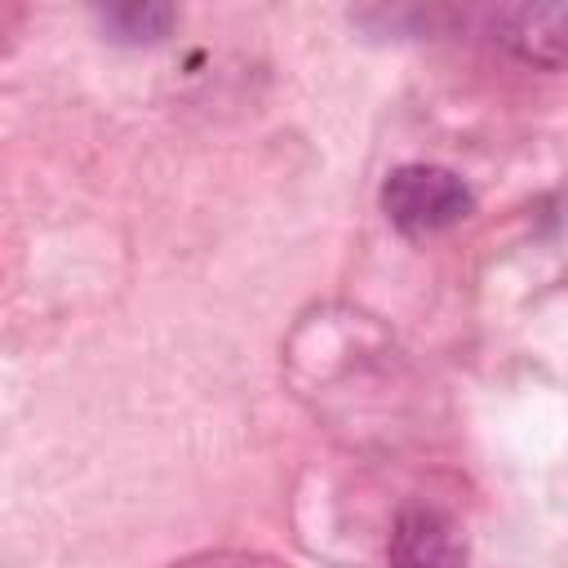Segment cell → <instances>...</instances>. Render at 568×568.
Returning <instances> with one entry per match:
<instances>
[{
    "instance_id": "1",
    "label": "cell",
    "mask_w": 568,
    "mask_h": 568,
    "mask_svg": "<svg viewBox=\"0 0 568 568\" xmlns=\"http://www.w3.org/2000/svg\"><path fill=\"white\" fill-rule=\"evenodd\" d=\"M382 209L404 235H435V231L457 226L475 209V195L453 169L399 164L382 182Z\"/></svg>"
},
{
    "instance_id": "2",
    "label": "cell",
    "mask_w": 568,
    "mask_h": 568,
    "mask_svg": "<svg viewBox=\"0 0 568 568\" xmlns=\"http://www.w3.org/2000/svg\"><path fill=\"white\" fill-rule=\"evenodd\" d=\"M466 541L453 515L439 506H404L390 532V568H462Z\"/></svg>"
},
{
    "instance_id": "3",
    "label": "cell",
    "mask_w": 568,
    "mask_h": 568,
    "mask_svg": "<svg viewBox=\"0 0 568 568\" xmlns=\"http://www.w3.org/2000/svg\"><path fill=\"white\" fill-rule=\"evenodd\" d=\"M564 4H515L493 13V40L519 53L532 67L555 71L564 62Z\"/></svg>"
},
{
    "instance_id": "4",
    "label": "cell",
    "mask_w": 568,
    "mask_h": 568,
    "mask_svg": "<svg viewBox=\"0 0 568 568\" xmlns=\"http://www.w3.org/2000/svg\"><path fill=\"white\" fill-rule=\"evenodd\" d=\"M98 22L120 44H155L169 36L178 13L169 4H115V9H98Z\"/></svg>"
}]
</instances>
